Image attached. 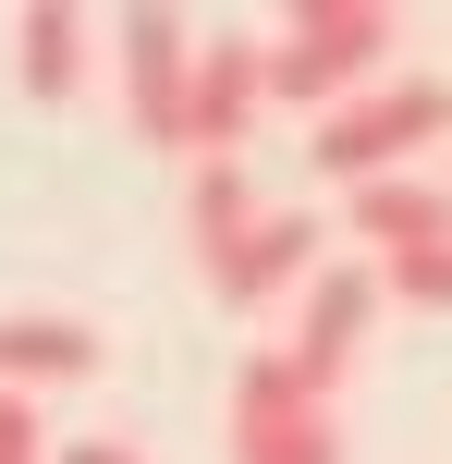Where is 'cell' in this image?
Here are the masks:
<instances>
[{"label": "cell", "instance_id": "6da1fadb", "mask_svg": "<svg viewBox=\"0 0 452 464\" xmlns=\"http://www.w3.org/2000/svg\"><path fill=\"white\" fill-rule=\"evenodd\" d=\"M440 135H452V86H440V73H380L367 98L318 111L306 160L331 171L342 196H355V184H391V171H416V147H440Z\"/></svg>", "mask_w": 452, "mask_h": 464}, {"label": "cell", "instance_id": "7a4b0ae2", "mask_svg": "<svg viewBox=\"0 0 452 464\" xmlns=\"http://www.w3.org/2000/svg\"><path fill=\"white\" fill-rule=\"evenodd\" d=\"M391 62V13L380 0H306V13H282V37H269V98H293V111H342V98H367Z\"/></svg>", "mask_w": 452, "mask_h": 464}, {"label": "cell", "instance_id": "3957f363", "mask_svg": "<svg viewBox=\"0 0 452 464\" xmlns=\"http://www.w3.org/2000/svg\"><path fill=\"white\" fill-rule=\"evenodd\" d=\"M233 464H342V416L331 392L282 367V343L233 354Z\"/></svg>", "mask_w": 452, "mask_h": 464}, {"label": "cell", "instance_id": "277c9868", "mask_svg": "<svg viewBox=\"0 0 452 464\" xmlns=\"http://www.w3.org/2000/svg\"><path fill=\"white\" fill-rule=\"evenodd\" d=\"M269 111V37H196V86H184V160H245Z\"/></svg>", "mask_w": 452, "mask_h": 464}, {"label": "cell", "instance_id": "5b68a950", "mask_svg": "<svg viewBox=\"0 0 452 464\" xmlns=\"http://www.w3.org/2000/svg\"><path fill=\"white\" fill-rule=\"evenodd\" d=\"M111 62H122V111H135V135L184 160V86H196V24H184V13H122V24H111Z\"/></svg>", "mask_w": 452, "mask_h": 464}, {"label": "cell", "instance_id": "8992f818", "mask_svg": "<svg viewBox=\"0 0 452 464\" xmlns=\"http://www.w3.org/2000/svg\"><path fill=\"white\" fill-rule=\"evenodd\" d=\"M367 318H380V269H367V256H331V269L293 294V343H282V367L306 379V392H342V367H355Z\"/></svg>", "mask_w": 452, "mask_h": 464}, {"label": "cell", "instance_id": "52a82bcc", "mask_svg": "<svg viewBox=\"0 0 452 464\" xmlns=\"http://www.w3.org/2000/svg\"><path fill=\"white\" fill-rule=\"evenodd\" d=\"M196 281H208L233 318H245V305H269V294H306V281H318V220H306V208H257Z\"/></svg>", "mask_w": 452, "mask_h": 464}, {"label": "cell", "instance_id": "ba28073f", "mask_svg": "<svg viewBox=\"0 0 452 464\" xmlns=\"http://www.w3.org/2000/svg\"><path fill=\"white\" fill-rule=\"evenodd\" d=\"M355 232L380 256H416V245H452V196L428 171H391V184H355Z\"/></svg>", "mask_w": 452, "mask_h": 464}, {"label": "cell", "instance_id": "9c48e42d", "mask_svg": "<svg viewBox=\"0 0 452 464\" xmlns=\"http://www.w3.org/2000/svg\"><path fill=\"white\" fill-rule=\"evenodd\" d=\"M98 330L86 318H0V392H49V379H86Z\"/></svg>", "mask_w": 452, "mask_h": 464}, {"label": "cell", "instance_id": "30bf717a", "mask_svg": "<svg viewBox=\"0 0 452 464\" xmlns=\"http://www.w3.org/2000/svg\"><path fill=\"white\" fill-rule=\"evenodd\" d=\"M13 73L37 98H73L86 86V13H62V0H37V13L13 24Z\"/></svg>", "mask_w": 452, "mask_h": 464}, {"label": "cell", "instance_id": "8fae6325", "mask_svg": "<svg viewBox=\"0 0 452 464\" xmlns=\"http://www.w3.org/2000/svg\"><path fill=\"white\" fill-rule=\"evenodd\" d=\"M257 220V184H245V160H196V196H184V232H196V269H208L233 232Z\"/></svg>", "mask_w": 452, "mask_h": 464}, {"label": "cell", "instance_id": "7c38bea8", "mask_svg": "<svg viewBox=\"0 0 452 464\" xmlns=\"http://www.w3.org/2000/svg\"><path fill=\"white\" fill-rule=\"evenodd\" d=\"M380 269V294H404V305H452V245H416V256H367Z\"/></svg>", "mask_w": 452, "mask_h": 464}, {"label": "cell", "instance_id": "4fadbf2b", "mask_svg": "<svg viewBox=\"0 0 452 464\" xmlns=\"http://www.w3.org/2000/svg\"><path fill=\"white\" fill-rule=\"evenodd\" d=\"M0 464H49V428H37V392H0Z\"/></svg>", "mask_w": 452, "mask_h": 464}, {"label": "cell", "instance_id": "5bb4252c", "mask_svg": "<svg viewBox=\"0 0 452 464\" xmlns=\"http://www.w3.org/2000/svg\"><path fill=\"white\" fill-rule=\"evenodd\" d=\"M49 464H147V452H122V440H62Z\"/></svg>", "mask_w": 452, "mask_h": 464}]
</instances>
